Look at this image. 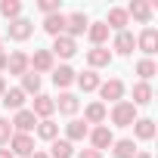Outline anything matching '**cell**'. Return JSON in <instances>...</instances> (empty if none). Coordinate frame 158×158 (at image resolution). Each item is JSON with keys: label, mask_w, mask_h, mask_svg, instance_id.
Returning a JSON list of instances; mask_svg holds the SVG:
<instances>
[{"label": "cell", "mask_w": 158, "mask_h": 158, "mask_svg": "<svg viewBox=\"0 0 158 158\" xmlns=\"http://www.w3.org/2000/svg\"><path fill=\"white\" fill-rule=\"evenodd\" d=\"M93 146H96V152L106 149V146H112V133H109V127H96V130H93Z\"/></svg>", "instance_id": "obj_19"}, {"label": "cell", "mask_w": 158, "mask_h": 158, "mask_svg": "<svg viewBox=\"0 0 158 158\" xmlns=\"http://www.w3.org/2000/svg\"><path fill=\"white\" fill-rule=\"evenodd\" d=\"M81 158H102L96 149H87V152H81Z\"/></svg>", "instance_id": "obj_35"}, {"label": "cell", "mask_w": 158, "mask_h": 158, "mask_svg": "<svg viewBox=\"0 0 158 158\" xmlns=\"http://www.w3.org/2000/svg\"><path fill=\"white\" fill-rule=\"evenodd\" d=\"M87 31H90V40H93V44H102V40L109 37V25H106V22H93Z\"/></svg>", "instance_id": "obj_16"}, {"label": "cell", "mask_w": 158, "mask_h": 158, "mask_svg": "<svg viewBox=\"0 0 158 158\" xmlns=\"http://www.w3.org/2000/svg\"><path fill=\"white\" fill-rule=\"evenodd\" d=\"M87 16L84 13H71V16H65V28H68V37H74V34H84L87 31Z\"/></svg>", "instance_id": "obj_2"}, {"label": "cell", "mask_w": 158, "mask_h": 158, "mask_svg": "<svg viewBox=\"0 0 158 158\" xmlns=\"http://www.w3.org/2000/svg\"><path fill=\"white\" fill-rule=\"evenodd\" d=\"M53 158H71V143H68V139L53 143Z\"/></svg>", "instance_id": "obj_28"}, {"label": "cell", "mask_w": 158, "mask_h": 158, "mask_svg": "<svg viewBox=\"0 0 158 158\" xmlns=\"http://www.w3.org/2000/svg\"><path fill=\"white\" fill-rule=\"evenodd\" d=\"M13 124L19 127V133H28V130H31V127L37 124V118H34V112H19Z\"/></svg>", "instance_id": "obj_12"}, {"label": "cell", "mask_w": 158, "mask_h": 158, "mask_svg": "<svg viewBox=\"0 0 158 158\" xmlns=\"http://www.w3.org/2000/svg\"><path fill=\"white\" fill-rule=\"evenodd\" d=\"M31 31H34V25H31L28 19H16V22L10 25V37H13V40H25V37H31Z\"/></svg>", "instance_id": "obj_5"}, {"label": "cell", "mask_w": 158, "mask_h": 158, "mask_svg": "<svg viewBox=\"0 0 158 158\" xmlns=\"http://www.w3.org/2000/svg\"><path fill=\"white\" fill-rule=\"evenodd\" d=\"M149 99H152V87H149V84H136V87H133V102L143 106V102H149Z\"/></svg>", "instance_id": "obj_25"}, {"label": "cell", "mask_w": 158, "mask_h": 158, "mask_svg": "<svg viewBox=\"0 0 158 158\" xmlns=\"http://www.w3.org/2000/svg\"><path fill=\"white\" fill-rule=\"evenodd\" d=\"M133 102H118L115 106V112H112V121L118 124V127H127V124H133Z\"/></svg>", "instance_id": "obj_1"}, {"label": "cell", "mask_w": 158, "mask_h": 158, "mask_svg": "<svg viewBox=\"0 0 158 158\" xmlns=\"http://www.w3.org/2000/svg\"><path fill=\"white\" fill-rule=\"evenodd\" d=\"M87 59H90V65H109V62H112V53L102 50V47H96V50L87 53Z\"/></svg>", "instance_id": "obj_17"}, {"label": "cell", "mask_w": 158, "mask_h": 158, "mask_svg": "<svg viewBox=\"0 0 158 158\" xmlns=\"http://www.w3.org/2000/svg\"><path fill=\"white\" fill-rule=\"evenodd\" d=\"M0 158H13V152L10 149H0Z\"/></svg>", "instance_id": "obj_36"}, {"label": "cell", "mask_w": 158, "mask_h": 158, "mask_svg": "<svg viewBox=\"0 0 158 158\" xmlns=\"http://www.w3.org/2000/svg\"><path fill=\"white\" fill-rule=\"evenodd\" d=\"M0 13H3L6 19H19V13H22V3H19V0H6V3H0Z\"/></svg>", "instance_id": "obj_24"}, {"label": "cell", "mask_w": 158, "mask_h": 158, "mask_svg": "<svg viewBox=\"0 0 158 158\" xmlns=\"http://www.w3.org/2000/svg\"><path fill=\"white\" fill-rule=\"evenodd\" d=\"M53 81H56V87H68V84L74 81V71H71L68 65H62V68L53 71Z\"/></svg>", "instance_id": "obj_14"}, {"label": "cell", "mask_w": 158, "mask_h": 158, "mask_svg": "<svg viewBox=\"0 0 158 158\" xmlns=\"http://www.w3.org/2000/svg\"><path fill=\"white\" fill-rule=\"evenodd\" d=\"M121 93H124V84H121V81L102 84V96H106V99H121Z\"/></svg>", "instance_id": "obj_20"}, {"label": "cell", "mask_w": 158, "mask_h": 158, "mask_svg": "<svg viewBox=\"0 0 158 158\" xmlns=\"http://www.w3.org/2000/svg\"><path fill=\"white\" fill-rule=\"evenodd\" d=\"M10 152H16V155H34V143H31V136H28V133L13 136V149H10Z\"/></svg>", "instance_id": "obj_6"}, {"label": "cell", "mask_w": 158, "mask_h": 158, "mask_svg": "<svg viewBox=\"0 0 158 158\" xmlns=\"http://www.w3.org/2000/svg\"><path fill=\"white\" fill-rule=\"evenodd\" d=\"M77 84H81V90H96L99 87V77H96V71H84L81 77H77Z\"/></svg>", "instance_id": "obj_23"}, {"label": "cell", "mask_w": 158, "mask_h": 158, "mask_svg": "<svg viewBox=\"0 0 158 158\" xmlns=\"http://www.w3.org/2000/svg\"><path fill=\"white\" fill-rule=\"evenodd\" d=\"M133 158H149V155H146V152H143V155H133Z\"/></svg>", "instance_id": "obj_39"}, {"label": "cell", "mask_w": 158, "mask_h": 158, "mask_svg": "<svg viewBox=\"0 0 158 158\" xmlns=\"http://www.w3.org/2000/svg\"><path fill=\"white\" fill-rule=\"evenodd\" d=\"M139 47H143V53H155V47H158V34H155V28H146V31L139 34Z\"/></svg>", "instance_id": "obj_11"}, {"label": "cell", "mask_w": 158, "mask_h": 158, "mask_svg": "<svg viewBox=\"0 0 158 158\" xmlns=\"http://www.w3.org/2000/svg\"><path fill=\"white\" fill-rule=\"evenodd\" d=\"M13 139V130H10V121H0V143H10Z\"/></svg>", "instance_id": "obj_34"}, {"label": "cell", "mask_w": 158, "mask_h": 158, "mask_svg": "<svg viewBox=\"0 0 158 158\" xmlns=\"http://www.w3.org/2000/svg\"><path fill=\"white\" fill-rule=\"evenodd\" d=\"M31 65H34V74L53 68V53H50V50H37V53L31 56Z\"/></svg>", "instance_id": "obj_7"}, {"label": "cell", "mask_w": 158, "mask_h": 158, "mask_svg": "<svg viewBox=\"0 0 158 158\" xmlns=\"http://www.w3.org/2000/svg\"><path fill=\"white\" fill-rule=\"evenodd\" d=\"M31 158H47V155H44V152H34V155H31Z\"/></svg>", "instance_id": "obj_38"}, {"label": "cell", "mask_w": 158, "mask_h": 158, "mask_svg": "<svg viewBox=\"0 0 158 158\" xmlns=\"http://www.w3.org/2000/svg\"><path fill=\"white\" fill-rule=\"evenodd\" d=\"M56 106H59V112H62V115H74V112H77V96H71V93H62Z\"/></svg>", "instance_id": "obj_13"}, {"label": "cell", "mask_w": 158, "mask_h": 158, "mask_svg": "<svg viewBox=\"0 0 158 158\" xmlns=\"http://www.w3.org/2000/svg\"><path fill=\"white\" fill-rule=\"evenodd\" d=\"M106 25L124 31V25H127V10H109V22H106Z\"/></svg>", "instance_id": "obj_15"}, {"label": "cell", "mask_w": 158, "mask_h": 158, "mask_svg": "<svg viewBox=\"0 0 158 158\" xmlns=\"http://www.w3.org/2000/svg\"><path fill=\"white\" fill-rule=\"evenodd\" d=\"M133 44H136V37H133L130 31H118V37H115V50H118V53L127 56V53L133 50Z\"/></svg>", "instance_id": "obj_9"}, {"label": "cell", "mask_w": 158, "mask_h": 158, "mask_svg": "<svg viewBox=\"0 0 158 158\" xmlns=\"http://www.w3.org/2000/svg\"><path fill=\"white\" fill-rule=\"evenodd\" d=\"M56 130H59V127H56V124H53V121H44V124H40V127H37V133H40V136H44V139H53V136H56Z\"/></svg>", "instance_id": "obj_31"}, {"label": "cell", "mask_w": 158, "mask_h": 158, "mask_svg": "<svg viewBox=\"0 0 158 158\" xmlns=\"http://www.w3.org/2000/svg\"><path fill=\"white\" fill-rule=\"evenodd\" d=\"M44 31H47V34H53V37H59V34L65 31V16H62V13L47 16V19H44Z\"/></svg>", "instance_id": "obj_4"}, {"label": "cell", "mask_w": 158, "mask_h": 158, "mask_svg": "<svg viewBox=\"0 0 158 158\" xmlns=\"http://www.w3.org/2000/svg\"><path fill=\"white\" fill-rule=\"evenodd\" d=\"M136 136H143V139H152V136H155V124H152L149 118L136 121Z\"/></svg>", "instance_id": "obj_26"}, {"label": "cell", "mask_w": 158, "mask_h": 158, "mask_svg": "<svg viewBox=\"0 0 158 158\" xmlns=\"http://www.w3.org/2000/svg\"><path fill=\"white\" fill-rule=\"evenodd\" d=\"M37 6H40V13H47V16H53V13L59 10V3H56V0H40Z\"/></svg>", "instance_id": "obj_33"}, {"label": "cell", "mask_w": 158, "mask_h": 158, "mask_svg": "<svg viewBox=\"0 0 158 158\" xmlns=\"http://www.w3.org/2000/svg\"><path fill=\"white\" fill-rule=\"evenodd\" d=\"M74 37H68V34H59L56 37V44H53V53L56 56H62V59H68V56H74Z\"/></svg>", "instance_id": "obj_3"}, {"label": "cell", "mask_w": 158, "mask_h": 158, "mask_svg": "<svg viewBox=\"0 0 158 158\" xmlns=\"http://www.w3.org/2000/svg\"><path fill=\"white\" fill-rule=\"evenodd\" d=\"M102 118H106V106H102V102H93V106L87 109V121H93V124H99Z\"/></svg>", "instance_id": "obj_27"}, {"label": "cell", "mask_w": 158, "mask_h": 158, "mask_svg": "<svg viewBox=\"0 0 158 158\" xmlns=\"http://www.w3.org/2000/svg\"><path fill=\"white\" fill-rule=\"evenodd\" d=\"M127 16H136L139 22H149V19H152V6L143 3V0H133V3L127 6Z\"/></svg>", "instance_id": "obj_8"}, {"label": "cell", "mask_w": 158, "mask_h": 158, "mask_svg": "<svg viewBox=\"0 0 158 158\" xmlns=\"http://www.w3.org/2000/svg\"><path fill=\"white\" fill-rule=\"evenodd\" d=\"M53 109H56V102H53L50 96H37V99H34V115H50Z\"/></svg>", "instance_id": "obj_22"}, {"label": "cell", "mask_w": 158, "mask_h": 158, "mask_svg": "<svg viewBox=\"0 0 158 158\" xmlns=\"http://www.w3.org/2000/svg\"><path fill=\"white\" fill-rule=\"evenodd\" d=\"M6 68H10L13 74H25V68H28V56H25V53H13V56L6 59Z\"/></svg>", "instance_id": "obj_10"}, {"label": "cell", "mask_w": 158, "mask_h": 158, "mask_svg": "<svg viewBox=\"0 0 158 158\" xmlns=\"http://www.w3.org/2000/svg\"><path fill=\"white\" fill-rule=\"evenodd\" d=\"M136 71H139L143 77H152V74H155V62H152V59H143V62L136 65Z\"/></svg>", "instance_id": "obj_32"}, {"label": "cell", "mask_w": 158, "mask_h": 158, "mask_svg": "<svg viewBox=\"0 0 158 158\" xmlns=\"http://www.w3.org/2000/svg\"><path fill=\"white\" fill-rule=\"evenodd\" d=\"M22 102H25V93L22 90H6L3 93V106L6 109H22Z\"/></svg>", "instance_id": "obj_18"}, {"label": "cell", "mask_w": 158, "mask_h": 158, "mask_svg": "<svg viewBox=\"0 0 158 158\" xmlns=\"http://www.w3.org/2000/svg\"><path fill=\"white\" fill-rule=\"evenodd\" d=\"M25 90H31V93H37V90H40V74L25 71Z\"/></svg>", "instance_id": "obj_30"}, {"label": "cell", "mask_w": 158, "mask_h": 158, "mask_svg": "<svg viewBox=\"0 0 158 158\" xmlns=\"http://www.w3.org/2000/svg\"><path fill=\"white\" fill-rule=\"evenodd\" d=\"M68 136H71V139H84V136H87V124H84V121H71V124H68Z\"/></svg>", "instance_id": "obj_29"}, {"label": "cell", "mask_w": 158, "mask_h": 158, "mask_svg": "<svg viewBox=\"0 0 158 158\" xmlns=\"http://www.w3.org/2000/svg\"><path fill=\"white\" fill-rule=\"evenodd\" d=\"M0 68H6V56L3 53H0Z\"/></svg>", "instance_id": "obj_37"}, {"label": "cell", "mask_w": 158, "mask_h": 158, "mask_svg": "<svg viewBox=\"0 0 158 158\" xmlns=\"http://www.w3.org/2000/svg\"><path fill=\"white\" fill-rule=\"evenodd\" d=\"M133 155H136L133 139H121V143L115 146V158H133Z\"/></svg>", "instance_id": "obj_21"}, {"label": "cell", "mask_w": 158, "mask_h": 158, "mask_svg": "<svg viewBox=\"0 0 158 158\" xmlns=\"http://www.w3.org/2000/svg\"><path fill=\"white\" fill-rule=\"evenodd\" d=\"M0 93H3V77H0Z\"/></svg>", "instance_id": "obj_40"}]
</instances>
